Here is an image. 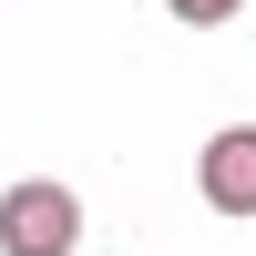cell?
<instances>
[{
	"mask_svg": "<svg viewBox=\"0 0 256 256\" xmlns=\"http://www.w3.org/2000/svg\"><path fill=\"white\" fill-rule=\"evenodd\" d=\"M72 246H82V195L72 184L31 174V184L0 195V256H72Z\"/></svg>",
	"mask_w": 256,
	"mask_h": 256,
	"instance_id": "obj_1",
	"label": "cell"
},
{
	"mask_svg": "<svg viewBox=\"0 0 256 256\" xmlns=\"http://www.w3.org/2000/svg\"><path fill=\"white\" fill-rule=\"evenodd\" d=\"M195 184L216 216H256V123H226L216 144L195 154Z\"/></svg>",
	"mask_w": 256,
	"mask_h": 256,
	"instance_id": "obj_2",
	"label": "cell"
},
{
	"mask_svg": "<svg viewBox=\"0 0 256 256\" xmlns=\"http://www.w3.org/2000/svg\"><path fill=\"white\" fill-rule=\"evenodd\" d=\"M164 10H174V20H184V31H216V20H236V10H246V0H164Z\"/></svg>",
	"mask_w": 256,
	"mask_h": 256,
	"instance_id": "obj_3",
	"label": "cell"
}]
</instances>
